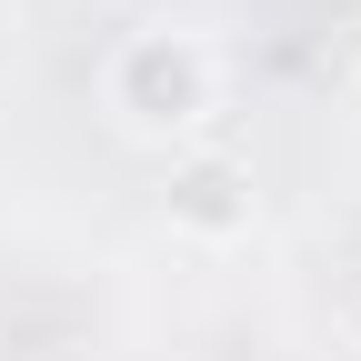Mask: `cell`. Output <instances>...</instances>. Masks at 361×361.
<instances>
[{"label": "cell", "instance_id": "1", "mask_svg": "<svg viewBox=\"0 0 361 361\" xmlns=\"http://www.w3.org/2000/svg\"><path fill=\"white\" fill-rule=\"evenodd\" d=\"M221 101V61L191 30H130L101 61V111L130 130V141H191Z\"/></svg>", "mask_w": 361, "mask_h": 361}, {"label": "cell", "instance_id": "2", "mask_svg": "<svg viewBox=\"0 0 361 361\" xmlns=\"http://www.w3.org/2000/svg\"><path fill=\"white\" fill-rule=\"evenodd\" d=\"M171 231H191V241H241V231H251V171H241L231 151L171 161Z\"/></svg>", "mask_w": 361, "mask_h": 361}]
</instances>
